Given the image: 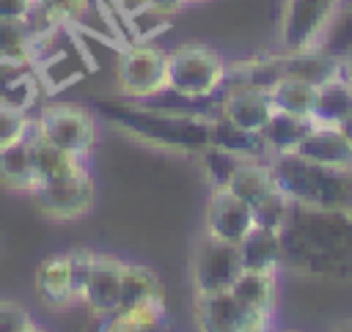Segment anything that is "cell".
<instances>
[{
    "mask_svg": "<svg viewBox=\"0 0 352 332\" xmlns=\"http://www.w3.org/2000/svg\"><path fill=\"white\" fill-rule=\"evenodd\" d=\"M283 266L311 277L352 274V211L292 203L280 225Z\"/></svg>",
    "mask_w": 352,
    "mask_h": 332,
    "instance_id": "1",
    "label": "cell"
},
{
    "mask_svg": "<svg viewBox=\"0 0 352 332\" xmlns=\"http://www.w3.org/2000/svg\"><path fill=\"white\" fill-rule=\"evenodd\" d=\"M96 110L110 118L118 129L173 151H204L212 140V118L195 112H173V110H151L143 102H121L104 104L99 102Z\"/></svg>",
    "mask_w": 352,
    "mask_h": 332,
    "instance_id": "2",
    "label": "cell"
},
{
    "mask_svg": "<svg viewBox=\"0 0 352 332\" xmlns=\"http://www.w3.org/2000/svg\"><path fill=\"white\" fill-rule=\"evenodd\" d=\"M272 176L292 203L311 209H338L352 211V173L333 170L302 159L300 154H272Z\"/></svg>",
    "mask_w": 352,
    "mask_h": 332,
    "instance_id": "3",
    "label": "cell"
},
{
    "mask_svg": "<svg viewBox=\"0 0 352 332\" xmlns=\"http://www.w3.org/2000/svg\"><path fill=\"white\" fill-rule=\"evenodd\" d=\"M228 74V60L209 44H179L168 52V91L204 102L214 99Z\"/></svg>",
    "mask_w": 352,
    "mask_h": 332,
    "instance_id": "4",
    "label": "cell"
},
{
    "mask_svg": "<svg viewBox=\"0 0 352 332\" xmlns=\"http://www.w3.org/2000/svg\"><path fill=\"white\" fill-rule=\"evenodd\" d=\"M74 280H77V305H85L91 316L107 318L121 305L124 263L118 255L99 250H72Z\"/></svg>",
    "mask_w": 352,
    "mask_h": 332,
    "instance_id": "5",
    "label": "cell"
},
{
    "mask_svg": "<svg viewBox=\"0 0 352 332\" xmlns=\"http://www.w3.org/2000/svg\"><path fill=\"white\" fill-rule=\"evenodd\" d=\"M124 99L148 102L168 91V52L148 41H129L118 52L116 69Z\"/></svg>",
    "mask_w": 352,
    "mask_h": 332,
    "instance_id": "6",
    "label": "cell"
},
{
    "mask_svg": "<svg viewBox=\"0 0 352 332\" xmlns=\"http://www.w3.org/2000/svg\"><path fill=\"white\" fill-rule=\"evenodd\" d=\"M33 129L60 145L69 148L74 154H91V148L96 145V115L74 102H50L44 104L36 118H33Z\"/></svg>",
    "mask_w": 352,
    "mask_h": 332,
    "instance_id": "7",
    "label": "cell"
},
{
    "mask_svg": "<svg viewBox=\"0 0 352 332\" xmlns=\"http://www.w3.org/2000/svg\"><path fill=\"white\" fill-rule=\"evenodd\" d=\"M341 0H286L280 16V44L286 52L322 47Z\"/></svg>",
    "mask_w": 352,
    "mask_h": 332,
    "instance_id": "8",
    "label": "cell"
},
{
    "mask_svg": "<svg viewBox=\"0 0 352 332\" xmlns=\"http://www.w3.org/2000/svg\"><path fill=\"white\" fill-rule=\"evenodd\" d=\"M192 318L195 327L204 332H264L272 327L270 316L256 313L253 307L239 302L231 291L195 294Z\"/></svg>",
    "mask_w": 352,
    "mask_h": 332,
    "instance_id": "9",
    "label": "cell"
},
{
    "mask_svg": "<svg viewBox=\"0 0 352 332\" xmlns=\"http://www.w3.org/2000/svg\"><path fill=\"white\" fill-rule=\"evenodd\" d=\"M33 200L44 220L52 222H74L91 214L94 200H96V184L91 173L82 176H69L58 181H44L36 192Z\"/></svg>",
    "mask_w": 352,
    "mask_h": 332,
    "instance_id": "10",
    "label": "cell"
},
{
    "mask_svg": "<svg viewBox=\"0 0 352 332\" xmlns=\"http://www.w3.org/2000/svg\"><path fill=\"white\" fill-rule=\"evenodd\" d=\"M239 272H242L239 247L204 233L192 255V291L195 294L228 291L239 277Z\"/></svg>",
    "mask_w": 352,
    "mask_h": 332,
    "instance_id": "11",
    "label": "cell"
},
{
    "mask_svg": "<svg viewBox=\"0 0 352 332\" xmlns=\"http://www.w3.org/2000/svg\"><path fill=\"white\" fill-rule=\"evenodd\" d=\"M256 225L253 209L228 187H212L204 209V233L220 241L239 244Z\"/></svg>",
    "mask_w": 352,
    "mask_h": 332,
    "instance_id": "12",
    "label": "cell"
},
{
    "mask_svg": "<svg viewBox=\"0 0 352 332\" xmlns=\"http://www.w3.org/2000/svg\"><path fill=\"white\" fill-rule=\"evenodd\" d=\"M272 112H275V107H272L270 91H264V88L223 85V91H220L217 115H223L226 121H231L242 129L261 132Z\"/></svg>",
    "mask_w": 352,
    "mask_h": 332,
    "instance_id": "13",
    "label": "cell"
},
{
    "mask_svg": "<svg viewBox=\"0 0 352 332\" xmlns=\"http://www.w3.org/2000/svg\"><path fill=\"white\" fill-rule=\"evenodd\" d=\"M302 159L333 167V170H346L352 173V137L346 134L344 126H330V123H314L305 140L297 145Z\"/></svg>",
    "mask_w": 352,
    "mask_h": 332,
    "instance_id": "14",
    "label": "cell"
},
{
    "mask_svg": "<svg viewBox=\"0 0 352 332\" xmlns=\"http://www.w3.org/2000/svg\"><path fill=\"white\" fill-rule=\"evenodd\" d=\"M36 294L52 310H66V307L77 305V280H74L72 252H55L38 263Z\"/></svg>",
    "mask_w": 352,
    "mask_h": 332,
    "instance_id": "15",
    "label": "cell"
},
{
    "mask_svg": "<svg viewBox=\"0 0 352 332\" xmlns=\"http://www.w3.org/2000/svg\"><path fill=\"white\" fill-rule=\"evenodd\" d=\"M41 96V80L28 58H0V107L30 112Z\"/></svg>",
    "mask_w": 352,
    "mask_h": 332,
    "instance_id": "16",
    "label": "cell"
},
{
    "mask_svg": "<svg viewBox=\"0 0 352 332\" xmlns=\"http://www.w3.org/2000/svg\"><path fill=\"white\" fill-rule=\"evenodd\" d=\"M28 143H30L33 170H36V176H38L41 184H44V181H58V178L91 173L85 154H74V151H69V148H60V145L44 140L36 129L30 132Z\"/></svg>",
    "mask_w": 352,
    "mask_h": 332,
    "instance_id": "17",
    "label": "cell"
},
{
    "mask_svg": "<svg viewBox=\"0 0 352 332\" xmlns=\"http://www.w3.org/2000/svg\"><path fill=\"white\" fill-rule=\"evenodd\" d=\"M278 58H280V74L300 77L311 85H322L324 80L344 71V58L327 47L292 49V52H283Z\"/></svg>",
    "mask_w": 352,
    "mask_h": 332,
    "instance_id": "18",
    "label": "cell"
},
{
    "mask_svg": "<svg viewBox=\"0 0 352 332\" xmlns=\"http://www.w3.org/2000/svg\"><path fill=\"white\" fill-rule=\"evenodd\" d=\"M352 118V80L341 71L322 85H316L314 96V123H330V126H344Z\"/></svg>",
    "mask_w": 352,
    "mask_h": 332,
    "instance_id": "19",
    "label": "cell"
},
{
    "mask_svg": "<svg viewBox=\"0 0 352 332\" xmlns=\"http://www.w3.org/2000/svg\"><path fill=\"white\" fill-rule=\"evenodd\" d=\"M168 318V307H165V294L157 296H146L129 305H121L113 316L104 318L102 329L110 332H148V329H160Z\"/></svg>",
    "mask_w": 352,
    "mask_h": 332,
    "instance_id": "20",
    "label": "cell"
},
{
    "mask_svg": "<svg viewBox=\"0 0 352 332\" xmlns=\"http://www.w3.org/2000/svg\"><path fill=\"white\" fill-rule=\"evenodd\" d=\"M28 137L0 145V184L8 192H19V195H30L33 198V192L41 187V181H38V176L33 170Z\"/></svg>",
    "mask_w": 352,
    "mask_h": 332,
    "instance_id": "21",
    "label": "cell"
},
{
    "mask_svg": "<svg viewBox=\"0 0 352 332\" xmlns=\"http://www.w3.org/2000/svg\"><path fill=\"white\" fill-rule=\"evenodd\" d=\"M236 247H239L242 269L278 272L283 266V241H280V230L278 228L253 225Z\"/></svg>",
    "mask_w": 352,
    "mask_h": 332,
    "instance_id": "22",
    "label": "cell"
},
{
    "mask_svg": "<svg viewBox=\"0 0 352 332\" xmlns=\"http://www.w3.org/2000/svg\"><path fill=\"white\" fill-rule=\"evenodd\" d=\"M228 291L239 302H245L248 307H253L256 313L275 318V307H278V272L242 269L239 277L234 280V285Z\"/></svg>",
    "mask_w": 352,
    "mask_h": 332,
    "instance_id": "23",
    "label": "cell"
},
{
    "mask_svg": "<svg viewBox=\"0 0 352 332\" xmlns=\"http://www.w3.org/2000/svg\"><path fill=\"white\" fill-rule=\"evenodd\" d=\"M209 145H217L239 159H267L270 151H267V143L261 137V132H250V129H242L231 121H226L223 115L212 118V140Z\"/></svg>",
    "mask_w": 352,
    "mask_h": 332,
    "instance_id": "24",
    "label": "cell"
},
{
    "mask_svg": "<svg viewBox=\"0 0 352 332\" xmlns=\"http://www.w3.org/2000/svg\"><path fill=\"white\" fill-rule=\"evenodd\" d=\"M314 121L305 115H292V112H280L275 110L270 115V121L261 129V137L267 143L270 156L272 154H292L297 151V145L305 140V134L311 132Z\"/></svg>",
    "mask_w": 352,
    "mask_h": 332,
    "instance_id": "25",
    "label": "cell"
},
{
    "mask_svg": "<svg viewBox=\"0 0 352 332\" xmlns=\"http://www.w3.org/2000/svg\"><path fill=\"white\" fill-rule=\"evenodd\" d=\"M314 96H316V85H311L300 77H289V74H280L275 80V85L270 88V99H272L275 110L292 112V115H305V118H311V112H314Z\"/></svg>",
    "mask_w": 352,
    "mask_h": 332,
    "instance_id": "26",
    "label": "cell"
},
{
    "mask_svg": "<svg viewBox=\"0 0 352 332\" xmlns=\"http://www.w3.org/2000/svg\"><path fill=\"white\" fill-rule=\"evenodd\" d=\"M157 294H165V291H162V280L154 269H148L143 263H124L121 305H129V302H138L146 296H157Z\"/></svg>",
    "mask_w": 352,
    "mask_h": 332,
    "instance_id": "27",
    "label": "cell"
},
{
    "mask_svg": "<svg viewBox=\"0 0 352 332\" xmlns=\"http://www.w3.org/2000/svg\"><path fill=\"white\" fill-rule=\"evenodd\" d=\"M33 33L25 19H0V58H28L30 60Z\"/></svg>",
    "mask_w": 352,
    "mask_h": 332,
    "instance_id": "28",
    "label": "cell"
},
{
    "mask_svg": "<svg viewBox=\"0 0 352 332\" xmlns=\"http://www.w3.org/2000/svg\"><path fill=\"white\" fill-rule=\"evenodd\" d=\"M38 8L55 22V25H77L88 16V11L96 5L94 0H36Z\"/></svg>",
    "mask_w": 352,
    "mask_h": 332,
    "instance_id": "29",
    "label": "cell"
},
{
    "mask_svg": "<svg viewBox=\"0 0 352 332\" xmlns=\"http://www.w3.org/2000/svg\"><path fill=\"white\" fill-rule=\"evenodd\" d=\"M201 156H204V167H206V176H209L212 187H226L228 178H231V173L242 162L239 156H234V154H228V151H223L217 145H206L201 151Z\"/></svg>",
    "mask_w": 352,
    "mask_h": 332,
    "instance_id": "30",
    "label": "cell"
},
{
    "mask_svg": "<svg viewBox=\"0 0 352 332\" xmlns=\"http://www.w3.org/2000/svg\"><path fill=\"white\" fill-rule=\"evenodd\" d=\"M38 324L33 313L11 299H0V332H36Z\"/></svg>",
    "mask_w": 352,
    "mask_h": 332,
    "instance_id": "31",
    "label": "cell"
},
{
    "mask_svg": "<svg viewBox=\"0 0 352 332\" xmlns=\"http://www.w3.org/2000/svg\"><path fill=\"white\" fill-rule=\"evenodd\" d=\"M30 132H33V118H30V112L11 110V107H0V145L25 140Z\"/></svg>",
    "mask_w": 352,
    "mask_h": 332,
    "instance_id": "32",
    "label": "cell"
},
{
    "mask_svg": "<svg viewBox=\"0 0 352 332\" xmlns=\"http://www.w3.org/2000/svg\"><path fill=\"white\" fill-rule=\"evenodd\" d=\"M322 47H327V49H333V52H338V55L352 47V8L344 11V14L338 11V16L333 19V25H330V30H327Z\"/></svg>",
    "mask_w": 352,
    "mask_h": 332,
    "instance_id": "33",
    "label": "cell"
},
{
    "mask_svg": "<svg viewBox=\"0 0 352 332\" xmlns=\"http://www.w3.org/2000/svg\"><path fill=\"white\" fill-rule=\"evenodd\" d=\"M110 5H116L118 14H124V16H129V14H135V11L146 8V5H154V8H160V11L173 16L182 8H187V0H110Z\"/></svg>",
    "mask_w": 352,
    "mask_h": 332,
    "instance_id": "34",
    "label": "cell"
},
{
    "mask_svg": "<svg viewBox=\"0 0 352 332\" xmlns=\"http://www.w3.org/2000/svg\"><path fill=\"white\" fill-rule=\"evenodd\" d=\"M33 0H0V19H25Z\"/></svg>",
    "mask_w": 352,
    "mask_h": 332,
    "instance_id": "35",
    "label": "cell"
},
{
    "mask_svg": "<svg viewBox=\"0 0 352 332\" xmlns=\"http://www.w3.org/2000/svg\"><path fill=\"white\" fill-rule=\"evenodd\" d=\"M341 58H344V74L352 80V47H349V49H344V52H341Z\"/></svg>",
    "mask_w": 352,
    "mask_h": 332,
    "instance_id": "36",
    "label": "cell"
},
{
    "mask_svg": "<svg viewBox=\"0 0 352 332\" xmlns=\"http://www.w3.org/2000/svg\"><path fill=\"white\" fill-rule=\"evenodd\" d=\"M344 129H346V134H349V137H352V118H349V121H346V123H344Z\"/></svg>",
    "mask_w": 352,
    "mask_h": 332,
    "instance_id": "37",
    "label": "cell"
},
{
    "mask_svg": "<svg viewBox=\"0 0 352 332\" xmlns=\"http://www.w3.org/2000/svg\"><path fill=\"white\" fill-rule=\"evenodd\" d=\"M201 3H209V0H187V5H201Z\"/></svg>",
    "mask_w": 352,
    "mask_h": 332,
    "instance_id": "38",
    "label": "cell"
},
{
    "mask_svg": "<svg viewBox=\"0 0 352 332\" xmlns=\"http://www.w3.org/2000/svg\"><path fill=\"white\" fill-rule=\"evenodd\" d=\"M94 3H96V5H99V3H110V0H94Z\"/></svg>",
    "mask_w": 352,
    "mask_h": 332,
    "instance_id": "39",
    "label": "cell"
}]
</instances>
